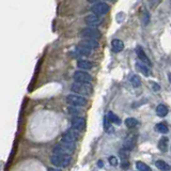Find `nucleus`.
Returning <instances> with one entry per match:
<instances>
[{
    "label": "nucleus",
    "mask_w": 171,
    "mask_h": 171,
    "mask_svg": "<svg viewBox=\"0 0 171 171\" xmlns=\"http://www.w3.org/2000/svg\"><path fill=\"white\" fill-rule=\"evenodd\" d=\"M129 81H131V84L133 85V87H135V88H138L141 86V79L138 75H131Z\"/></svg>",
    "instance_id": "4be33fe9"
},
{
    "label": "nucleus",
    "mask_w": 171,
    "mask_h": 171,
    "mask_svg": "<svg viewBox=\"0 0 171 171\" xmlns=\"http://www.w3.org/2000/svg\"><path fill=\"white\" fill-rule=\"evenodd\" d=\"M74 79L76 82L79 84H90L92 81V77L89 73L85 71H76L73 75Z\"/></svg>",
    "instance_id": "0eeeda50"
},
{
    "label": "nucleus",
    "mask_w": 171,
    "mask_h": 171,
    "mask_svg": "<svg viewBox=\"0 0 171 171\" xmlns=\"http://www.w3.org/2000/svg\"><path fill=\"white\" fill-rule=\"evenodd\" d=\"M72 162L71 155H62V154H54L50 157V163L55 167L59 168H65Z\"/></svg>",
    "instance_id": "f03ea898"
},
{
    "label": "nucleus",
    "mask_w": 171,
    "mask_h": 171,
    "mask_svg": "<svg viewBox=\"0 0 171 171\" xmlns=\"http://www.w3.org/2000/svg\"><path fill=\"white\" fill-rule=\"evenodd\" d=\"M81 33L86 39H92V40H96V41L102 35L100 30H97L96 28H91V27H87L85 29H82Z\"/></svg>",
    "instance_id": "6e6552de"
},
{
    "label": "nucleus",
    "mask_w": 171,
    "mask_h": 171,
    "mask_svg": "<svg viewBox=\"0 0 171 171\" xmlns=\"http://www.w3.org/2000/svg\"><path fill=\"white\" fill-rule=\"evenodd\" d=\"M136 54H137V56H138V59H140V61L143 62L146 65H148V66L152 65V62L150 61L149 58H148V56L146 55V53H144L143 48H142L141 46H137L136 47Z\"/></svg>",
    "instance_id": "f8f14e48"
},
{
    "label": "nucleus",
    "mask_w": 171,
    "mask_h": 171,
    "mask_svg": "<svg viewBox=\"0 0 171 171\" xmlns=\"http://www.w3.org/2000/svg\"><path fill=\"white\" fill-rule=\"evenodd\" d=\"M69 112L71 113V115H75V117H78V115L80 113V110L78 108L74 107V106H71V107H69Z\"/></svg>",
    "instance_id": "cd10ccee"
},
{
    "label": "nucleus",
    "mask_w": 171,
    "mask_h": 171,
    "mask_svg": "<svg viewBox=\"0 0 171 171\" xmlns=\"http://www.w3.org/2000/svg\"><path fill=\"white\" fill-rule=\"evenodd\" d=\"M136 168L138 171H152L151 167L142 162H136Z\"/></svg>",
    "instance_id": "b1692460"
},
{
    "label": "nucleus",
    "mask_w": 171,
    "mask_h": 171,
    "mask_svg": "<svg viewBox=\"0 0 171 171\" xmlns=\"http://www.w3.org/2000/svg\"><path fill=\"white\" fill-rule=\"evenodd\" d=\"M75 150V144L73 143H61L56 144L53 149L54 154H62V155H71L72 152Z\"/></svg>",
    "instance_id": "7ed1b4c3"
},
{
    "label": "nucleus",
    "mask_w": 171,
    "mask_h": 171,
    "mask_svg": "<svg viewBox=\"0 0 171 171\" xmlns=\"http://www.w3.org/2000/svg\"><path fill=\"white\" fill-rule=\"evenodd\" d=\"M119 154H120V157H121V158H122L123 160H127L128 156H129V153H128V151H126V150H124V149L120 150V152H119Z\"/></svg>",
    "instance_id": "bb28decb"
},
{
    "label": "nucleus",
    "mask_w": 171,
    "mask_h": 171,
    "mask_svg": "<svg viewBox=\"0 0 171 171\" xmlns=\"http://www.w3.org/2000/svg\"><path fill=\"white\" fill-rule=\"evenodd\" d=\"M109 6H108L106 2H95L94 4L92 6L91 8V11H92V14L96 15V16H102V15H105L107 14L108 11H109Z\"/></svg>",
    "instance_id": "423d86ee"
},
{
    "label": "nucleus",
    "mask_w": 171,
    "mask_h": 171,
    "mask_svg": "<svg viewBox=\"0 0 171 171\" xmlns=\"http://www.w3.org/2000/svg\"><path fill=\"white\" fill-rule=\"evenodd\" d=\"M66 101L70 105L74 106V107H82V106H86L88 104V101L86 97L79 96V95L73 94V93L67 95Z\"/></svg>",
    "instance_id": "20e7f679"
},
{
    "label": "nucleus",
    "mask_w": 171,
    "mask_h": 171,
    "mask_svg": "<svg viewBox=\"0 0 171 171\" xmlns=\"http://www.w3.org/2000/svg\"><path fill=\"white\" fill-rule=\"evenodd\" d=\"M107 119L109 120L110 123H115V124H120L121 123L120 118H119V117L117 116V115H115L113 112H111V111H109V112H108Z\"/></svg>",
    "instance_id": "5701e85b"
},
{
    "label": "nucleus",
    "mask_w": 171,
    "mask_h": 171,
    "mask_svg": "<svg viewBox=\"0 0 171 171\" xmlns=\"http://www.w3.org/2000/svg\"><path fill=\"white\" fill-rule=\"evenodd\" d=\"M137 139H138V136L137 135H129L125 138V140L123 142V149L126 150V151H131V150H133L135 146H136L137 143Z\"/></svg>",
    "instance_id": "1a4fd4ad"
},
{
    "label": "nucleus",
    "mask_w": 171,
    "mask_h": 171,
    "mask_svg": "<svg viewBox=\"0 0 171 171\" xmlns=\"http://www.w3.org/2000/svg\"><path fill=\"white\" fill-rule=\"evenodd\" d=\"M85 22L87 25H89V27L91 28H95L97 27V26L101 25V23H102V20L98 16L94 14H90V15H87V16L85 17Z\"/></svg>",
    "instance_id": "9b49d317"
},
{
    "label": "nucleus",
    "mask_w": 171,
    "mask_h": 171,
    "mask_svg": "<svg viewBox=\"0 0 171 171\" xmlns=\"http://www.w3.org/2000/svg\"><path fill=\"white\" fill-rule=\"evenodd\" d=\"M77 67H79L81 71H86V70H91L93 67V63L89 60H86V59H81L77 62Z\"/></svg>",
    "instance_id": "2eb2a0df"
},
{
    "label": "nucleus",
    "mask_w": 171,
    "mask_h": 171,
    "mask_svg": "<svg viewBox=\"0 0 171 171\" xmlns=\"http://www.w3.org/2000/svg\"><path fill=\"white\" fill-rule=\"evenodd\" d=\"M80 45L85 46L86 48L90 49V50H94V49L98 48L100 44L96 40H92V39H84V40L80 42Z\"/></svg>",
    "instance_id": "ddd939ff"
},
{
    "label": "nucleus",
    "mask_w": 171,
    "mask_h": 171,
    "mask_svg": "<svg viewBox=\"0 0 171 171\" xmlns=\"http://www.w3.org/2000/svg\"><path fill=\"white\" fill-rule=\"evenodd\" d=\"M76 51H77V54L80 56H85V57H88V56H90L91 55V53H92V50H90V49H88V48H86L85 46H82V45H77V47H76Z\"/></svg>",
    "instance_id": "f3484780"
},
{
    "label": "nucleus",
    "mask_w": 171,
    "mask_h": 171,
    "mask_svg": "<svg viewBox=\"0 0 171 171\" xmlns=\"http://www.w3.org/2000/svg\"><path fill=\"white\" fill-rule=\"evenodd\" d=\"M155 131L158 132V133H160V134H167L168 132H169V128H168V126L166 123L160 122V123H157L156 125H155Z\"/></svg>",
    "instance_id": "aec40b11"
},
{
    "label": "nucleus",
    "mask_w": 171,
    "mask_h": 171,
    "mask_svg": "<svg viewBox=\"0 0 171 171\" xmlns=\"http://www.w3.org/2000/svg\"><path fill=\"white\" fill-rule=\"evenodd\" d=\"M155 166H156V167L158 168L160 171H169V170H171L170 165H168L167 163L164 162V160H157V162L155 163Z\"/></svg>",
    "instance_id": "412c9836"
},
{
    "label": "nucleus",
    "mask_w": 171,
    "mask_h": 171,
    "mask_svg": "<svg viewBox=\"0 0 171 171\" xmlns=\"http://www.w3.org/2000/svg\"><path fill=\"white\" fill-rule=\"evenodd\" d=\"M137 124H138V121H137L135 118H127L125 120V125H126V127H128V128L135 127Z\"/></svg>",
    "instance_id": "a878e982"
},
{
    "label": "nucleus",
    "mask_w": 171,
    "mask_h": 171,
    "mask_svg": "<svg viewBox=\"0 0 171 171\" xmlns=\"http://www.w3.org/2000/svg\"><path fill=\"white\" fill-rule=\"evenodd\" d=\"M124 48V43L119 39H115V40L111 41V49H112L113 53H120L122 51Z\"/></svg>",
    "instance_id": "4468645a"
},
{
    "label": "nucleus",
    "mask_w": 171,
    "mask_h": 171,
    "mask_svg": "<svg viewBox=\"0 0 171 171\" xmlns=\"http://www.w3.org/2000/svg\"><path fill=\"white\" fill-rule=\"evenodd\" d=\"M102 166H103L102 160H98V167H102Z\"/></svg>",
    "instance_id": "f704fd0d"
},
{
    "label": "nucleus",
    "mask_w": 171,
    "mask_h": 171,
    "mask_svg": "<svg viewBox=\"0 0 171 171\" xmlns=\"http://www.w3.org/2000/svg\"><path fill=\"white\" fill-rule=\"evenodd\" d=\"M129 167V162H127V160H123L122 162V168H124V169H126V168Z\"/></svg>",
    "instance_id": "7c9ffc66"
},
{
    "label": "nucleus",
    "mask_w": 171,
    "mask_h": 171,
    "mask_svg": "<svg viewBox=\"0 0 171 171\" xmlns=\"http://www.w3.org/2000/svg\"><path fill=\"white\" fill-rule=\"evenodd\" d=\"M150 22V13L147 10H143L141 13V23L143 26H147Z\"/></svg>",
    "instance_id": "393cba45"
},
{
    "label": "nucleus",
    "mask_w": 171,
    "mask_h": 171,
    "mask_svg": "<svg viewBox=\"0 0 171 171\" xmlns=\"http://www.w3.org/2000/svg\"><path fill=\"white\" fill-rule=\"evenodd\" d=\"M136 69L138 70L140 73L146 75V76H149V75L151 74V71H150L149 67H148L146 64L141 63V62H136Z\"/></svg>",
    "instance_id": "dca6fc26"
},
{
    "label": "nucleus",
    "mask_w": 171,
    "mask_h": 171,
    "mask_svg": "<svg viewBox=\"0 0 171 171\" xmlns=\"http://www.w3.org/2000/svg\"><path fill=\"white\" fill-rule=\"evenodd\" d=\"M48 171H61V170L58 169V168H49Z\"/></svg>",
    "instance_id": "473e14b6"
},
{
    "label": "nucleus",
    "mask_w": 171,
    "mask_h": 171,
    "mask_svg": "<svg viewBox=\"0 0 171 171\" xmlns=\"http://www.w3.org/2000/svg\"><path fill=\"white\" fill-rule=\"evenodd\" d=\"M168 107L167 106H165V105H163V104H160L157 106V108H156V115L158 116V117H162V118H164V117H166L168 115Z\"/></svg>",
    "instance_id": "6ab92c4d"
},
{
    "label": "nucleus",
    "mask_w": 171,
    "mask_h": 171,
    "mask_svg": "<svg viewBox=\"0 0 171 171\" xmlns=\"http://www.w3.org/2000/svg\"><path fill=\"white\" fill-rule=\"evenodd\" d=\"M71 91L73 94L79 95V96H90L93 92V89L90 84H79V82H75L71 87Z\"/></svg>",
    "instance_id": "f257e3e1"
},
{
    "label": "nucleus",
    "mask_w": 171,
    "mask_h": 171,
    "mask_svg": "<svg viewBox=\"0 0 171 171\" xmlns=\"http://www.w3.org/2000/svg\"><path fill=\"white\" fill-rule=\"evenodd\" d=\"M78 139H79V132L71 128L63 134V136H62V138H61V142H63V143L75 144V142L78 140Z\"/></svg>",
    "instance_id": "39448f33"
},
{
    "label": "nucleus",
    "mask_w": 171,
    "mask_h": 171,
    "mask_svg": "<svg viewBox=\"0 0 171 171\" xmlns=\"http://www.w3.org/2000/svg\"><path fill=\"white\" fill-rule=\"evenodd\" d=\"M168 144H169V140H168V138L167 137H163V138H160V140L158 141V149L162 152H167Z\"/></svg>",
    "instance_id": "a211bd4d"
},
{
    "label": "nucleus",
    "mask_w": 171,
    "mask_h": 171,
    "mask_svg": "<svg viewBox=\"0 0 171 171\" xmlns=\"http://www.w3.org/2000/svg\"><path fill=\"white\" fill-rule=\"evenodd\" d=\"M168 79H169V82L171 84V73H168Z\"/></svg>",
    "instance_id": "72a5a7b5"
},
{
    "label": "nucleus",
    "mask_w": 171,
    "mask_h": 171,
    "mask_svg": "<svg viewBox=\"0 0 171 171\" xmlns=\"http://www.w3.org/2000/svg\"><path fill=\"white\" fill-rule=\"evenodd\" d=\"M71 125H72V128L75 129L77 132H81L85 129V126H86V121L82 117H74L72 119V122H71Z\"/></svg>",
    "instance_id": "9d476101"
},
{
    "label": "nucleus",
    "mask_w": 171,
    "mask_h": 171,
    "mask_svg": "<svg viewBox=\"0 0 171 171\" xmlns=\"http://www.w3.org/2000/svg\"><path fill=\"white\" fill-rule=\"evenodd\" d=\"M152 88H153V90H155V91H158V90L160 89V87L157 84H152Z\"/></svg>",
    "instance_id": "2f4dec72"
},
{
    "label": "nucleus",
    "mask_w": 171,
    "mask_h": 171,
    "mask_svg": "<svg viewBox=\"0 0 171 171\" xmlns=\"http://www.w3.org/2000/svg\"><path fill=\"white\" fill-rule=\"evenodd\" d=\"M104 127H105L106 132H109V129L111 127L110 122H109V120L107 119V117H105V118H104Z\"/></svg>",
    "instance_id": "c85d7f7f"
},
{
    "label": "nucleus",
    "mask_w": 171,
    "mask_h": 171,
    "mask_svg": "<svg viewBox=\"0 0 171 171\" xmlns=\"http://www.w3.org/2000/svg\"><path fill=\"white\" fill-rule=\"evenodd\" d=\"M109 164L111 166H118V158L116 156H110L109 157Z\"/></svg>",
    "instance_id": "c756f323"
}]
</instances>
